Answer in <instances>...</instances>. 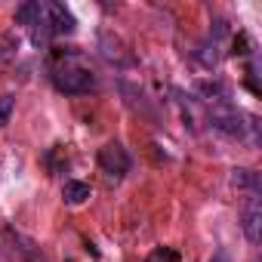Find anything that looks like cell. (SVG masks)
I'll use <instances>...</instances> for the list:
<instances>
[{
	"label": "cell",
	"mask_w": 262,
	"mask_h": 262,
	"mask_svg": "<svg viewBox=\"0 0 262 262\" xmlns=\"http://www.w3.org/2000/svg\"><path fill=\"white\" fill-rule=\"evenodd\" d=\"M53 83L59 93H68V96H77V93H90L96 77L90 68H80V65H62L53 71Z\"/></svg>",
	"instance_id": "cell-1"
},
{
	"label": "cell",
	"mask_w": 262,
	"mask_h": 262,
	"mask_svg": "<svg viewBox=\"0 0 262 262\" xmlns=\"http://www.w3.org/2000/svg\"><path fill=\"white\" fill-rule=\"evenodd\" d=\"M210 120H213L216 129H222V133H228V136H244V129H247V123H241L244 114L237 108L225 105V102H219V105L210 108Z\"/></svg>",
	"instance_id": "cell-2"
},
{
	"label": "cell",
	"mask_w": 262,
	"mask_h": 262,
	"mask_svg": "<svg viewBox=\"0 0 262 262\" xmlns=\"http://www.w3.org/2000/svg\"><path fill=\"white\" fill-rule=\"evenodd\" d=\"M99 167H102V173H108V176H126L129 173V155H126V148L120 145V142H108L102 151H99Z\"/></svg>",
	"instance_id": "cell-3"
},
{
	"label": "cell",
	"mask_w": 262,
	"mask_h": 262,
	"mask_svg": "<svg viewBox=\"0 0 262 262\" xmlns=\"http://www.w3.org/2000/svg\"><path fill=\"white\" fill-rule=\"evenodd\" d=\"M241 225H244L247 241L259 244V237H262V201H259V194H247L244 213H241Z\"/></svg>",
	"instance_id": "cell-4"
},
{
	"label": "cell",
	"mask_w": 262,
	"mask_h": 262,
	"mask_svg": "<svg viewBox=\"0 0 262 262\" xmlns=\"http://www.w3.org/2000/svg\"><path fill=\"white\" fill-rule=\"evenodd\" d=\"M43 16H47V31L50 34H71L74 31V16L62 4H43Z\"/></svg>",
	"instance_id": "cell-5"
},
{
	"label": "cell",
	"mask_w": 262,
	"mask_h": 262,
	"mask_svg": "<svg viewBox=\"0 0 262 262\" xmlns=\"http://www.w3.org/2000/svg\"><path fill=\"white\" fill-rule=\"evenodd\" d=\"M40 16H43V4H34V0H28V4H22L16 10L19 25H40Z\"/></svg>",
	"instance_id": "cell-6"
},
{
	"label": "cell",
	"mask_w": 262,
	"mask_h": 262,
	"mask_svg": "<svg viewBox=\"0 0 262 262\" xmlns=\"http://www.w3.org/2000/svg\"><path fill=\"white\" fill-rule=\"evenodd\" d=\"M231 182L244 188L247 194H259V176L253 170H231Z\"/></svg>",
	"instance_id": "cell-7"
},
{
	"label": "cell",
	"mask_w": 262,
	"mask_h": 262,
	"mask_svg": "<svg viewBox=\"0 0 262 262\" xmlns=\"http://www.w3.org/2000/svg\"><path fill=\"white\" fill-rule=\"evenodd\" d=\"M62 198H65L68 204H83V201L90 198V185H86V182H77V179H68L65 188H62Z\"/></svg>",
	"instance_id": "cell-8"
},
{
	"label": "cell",
	"mask_w": 262,
	"mask_h": 262,
	"mask_svg": "<svg viewBox=\"0 0 262 262\" xmlns=\"http://www.w3.org/2000/svg\"><path fill=\"white\" fill-rule=\"evenodd\" d=\"M13 105H16V96H13V93L0 96V126H4V123L10 120V114H13Z\"/></svg>",
	"instance_id": "cell-9"
},
{
	"label": "cell",
	"mask_w": 262,
	"mask_h": 262,
	"mask_svg": "<svg viewBox=\"0 0 262 262\" xmlns=\"http://www.w3.org/2000/svg\"><path fill=\"white\" fill-rule=\"evenodd\" d=\"M210 262H231V259H228V256H225V253H216V256H213V259H210Z\"/></svg>",
	"instance_id": "cell-10"
}]
</instances>
